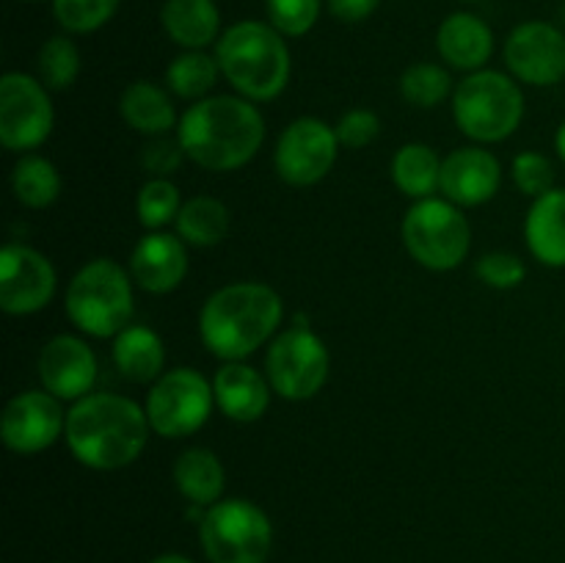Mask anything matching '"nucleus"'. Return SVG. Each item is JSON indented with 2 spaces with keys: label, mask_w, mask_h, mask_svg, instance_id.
<instances>
[{
  "label": "nucleus",
  "mask_w": 565,
  "mask_h": 563,
  "mask_svg": "<svg viewBox=\"0 0 565 563\" xmlns=\"http://www.w3.org/2000/svg\"><path fill=\"white\" fill-rule=\"evenodd\" d=\"M326 3H329V11L337 20L353 25V22H364L367 17H373L381 0H326Z\"/></svg>",
  "instance_id": "58836bf2"
},
{
  "label": "nucleus",
  "mask_w": 565,
  "mask_h": 563,
  "mask_svg": "<svg viewBox=\"0 0 565 563\" xmlns=\"http://www.w3.org/2000/svg\"><path fill=\"white\" fill-rule=\"evenodd\" d=\"M436 50L452 70H486L491 53H494V31L472 11H456L441 20L439 31H436Z\"/></svg>",
  "instance_id": "aec40b11"
},
{
  "label": "nucleus",
  "mask_w": 565,
  "mask_h": 563,
  "mask_svg": "<svg viewBox=\"0 0 565 563\" xmlns=\"http://www.w3.org/2000/svg\"><path fill=\"white\" fill-rule=\"evenodd\" d=\"M331 357L326 342L309 326H292L274 337L265 357V379L285 401H309L326 386Z\"/></svg>",
  "instance_id": "9d476101"
},
{
  "label": "nucleus",
  "mask_w": 565,
  "mask_h": 563,
  "mask_svg": "<svg viewBox=\"0 0 565 563\" xmlns=\"http://www.w3.org/2000/svg\"><path fill=\"white\" fill-rule=\"evenodd\" d=\"M121 0H53V17L66 33H94L114 20Z\"/></svg>",
  "instance_id": "473e14b6"
},
{
  "label": "nucleus",
  "mask_w": 565,
  "mask_h": 563,
  "mask_svg": "<svg viewBox=\"0 0 565 563\" xmlns=\"http://www.w3.org/2000/svg\"><path fill=\"white\" fill-rule=\"evenodd\" d=\"M452 119L478 144H500L524 119V92L516 77L497 70L469 72L452 92Z\"/></svg>",
  "instance_id": "423d86ee"
},
{
  "label": "nucleus",
  "mask_w": 565,
  "mask_h": 563,
  "mask_svg": "<svg viewBox=\"0 0 565 563\" xmlns=\"http://www.w3.org/2000/svg\"><path fill=\"white\" fill-rule=\"evenodd\" d=\"M221 75V66L215 55H207L204 50H185L171 64L166 66V86L171 94L188 103H199L215 88Z\"/></svg>",
  "instance_id": "c85d7f7f"
},
{
  "label": "nucleus",
  "mask_w": 565,
  "mask_h": 563,
  "mask_svg": "<svg viewBox=\"0 0 565 563\" xmlns=\"http://www.w3.org/2000/svg\"><path fill=\"white\" fill-rule=\"evenodd\" d=\"M61 174L53 160L42 155H22L11 169V191L20 204L31 210H44L61 196Z\"/></svg>",
  "instance_id": "cd10ccee"
},
{
  "label": "nucleus",
  "mask_w": 565,
  "mask_h": 563,
  "mask_svg": "<svg viewBox=\"0 0 565 563\" xmlns=\"http://www.w3.org/2000/svg\"><path fill=\"white\" fill-rule=\"evenodd\" d=\"M185 149H182L180 138H169V136H154L152 141L143 144L141 152V163L143 169L149 171L152 177H171L185 160Z\"/></svg>",
  "instance_id": "4c0bfd02"
},
{
  "label": "nucleus",
  "mask_w": 565,
  "mask_h": 563,
  "mask_svg": "<svg viewBox=\"0 0 565 563\" xmlns=\"http://www.w3.org/2000/svg\"><path fill=\"white\" fill-rule=\"evenodd\" d=\"M475 274L486 287L494 290H516L527 276V265L519 254L511 252H489L475 263Z\"/></svg>",
  "instance_id": "c9c22d12"
},
{
  "label": "nucleus",
  "mask_w": 565,
  "mask_h": 563,
  "mask_svg": "<svg viewBox=\"0 0 565 563\" xmlns=\"http://www.w3.org/2000/svg\"><path fill=\"white\" fill-rule=\"evenodd\" d=\"M508 72L519 83L546 88L565 81V33L544 20L519 22L502 50Z\"/></svg>",
  "instance_id": "4468645a"
},
{
  "label": "nucleus",
  "mask_w": 565,
  "mask_h": 563,
  "mask_svg": "<svg viewBox=\"0 0 565 563\" xmlns=\"http://www.w3.org/2000/svg\"><path fill=\"white\" fill-rule=\"evenodd\" d=\"M25 3H39V0H25Z\"/></svg>",
  "instance_id": "37998d69"
},
{
  "label": "nucleus",
  "mask_w": 565,
  "mask_h": 563,
  "mask_svg": "<svg viewBox=\"0 0 565 563\" xmlns=\"http://www.w3.org/2000/svg\"><path fill=\"white\" fill-rule=\"evenodd\" d=\"M337 155L340 138L334 127L318 116H301L281 130L274 149V169L287 185L309 188L329 177Z\"/></svg>",
  "instance_id": "f8f14e48"
},
{
  "label": "nucleus",
  "mask_w": 565,
  "mask_h": 563,
  "mask_svg": "<svg viewBox=\"0 0 565 563\" xmlns=\"http://www.w3.org/2000/svg\"><path fill=\"white\" fill-rule=\"evenodd\" d=\"M50 88L25 72L0 77V144L9 152H31L42 147L55 125Z\"/></svg>",
  "instance_id": "9b49d317"
},
{
  "label": "nucleus",
  "mask_w": 565,
  "mask_h": 563,
  "mask_svg": "<svg viewBox=\"0 0 565 563\" xmlns=\"http://www.w3.org/2000/svg\"><path fill=\"white\" fill-rule=\"evenodd\" d=\"M66 315L77 331L108 340L130 326L132 307V276L119 263L108 257L88 259L66 287Z\"/></svg>",
  "instance_id": "39448f33"
},
{
  "label": "nucleus",
  "mask_w": 565,
  "mask_h": 563,
  "mask_svg": "<svg viewBox=\"0 0 565 563\" xmlns=\"http://www.w3.org/2000/svg\"><path fill=\"white\" fill-rule=\"evenodd\" d=\"M215 406L232 423H257L270 406V384L259 370L243 362H224L213 375Z\"/></svg>",
  "instance_id": "6ab92c4d"
},
{
  "label": "nucleus",
  "mask_w": 565,
  "mask_h": 563,
  "mask_svg": "<svg viewBox=\"0 0 565 563\" xmlns=\"http://www.w3.org/2000/svg\"><path fill=\"white\" fill-rule=\"evenodd\" d=\"M36 72L39 81L50 88V92H64L81 75V50L70 36H50L47 42L39 47L36 55Z\"/></svg>",
  "instance_id": "c756f323"
},
{
  "label": "nucleus",
  "mask_w": 565,
  "mask_h": 563,
  "mask_svg": "<svg viewBox=\"0 0 565 563\" xmlns=\"http://www.w3.org/2000/svg\"><path fill=\"white\" fill-rule=\"evenodd\" d=\"M392 182L408 199H430L441 185V158L428 144H403L392 158Z\"/></svg>",
  "instance_id": "a878e982"
},
{
  "label": "nucleus",
  "mask_w": 565,
  "mask_h": 563,
  "mask_svg": "<svg viewBox=\"0 0 565 563\" xmlns=\"http://www.w3.org/2000/svg\"><path fill=\"white\" fill-rule=\"evenodd\" d=\"M147 412L132 397L92 392L66 412V445L88 469L114 472L138 461L149 439Z\"/></svg>",
  "instance_id": "f257e3e1"
},
{
  "label": "nucleus",
  "mask_w": 565,
  "mask_h": 563,
  "mask_svg": "<svg viewBox=\"0 0 565 563\" xmlns=\"http://www.w3.org/2000/svg\"><path fill=\"white\" fill-rule=\"evenodd\" d=\"M323 0H265L268 22L287 39L307 36L318 22Z\"/></svg>",
  "instance_id": "72a5a7b5"
},
{
  "label": "nucleus",
  "mask_w": 565,
  "mask_h": 563,
  "mask_svg": "<svg viewBox=\"0 0 565 563\" xmlns=\"http://www.w3.org/2000/svg\"><path fill=\"white\" fill-rule=\"evenodd\" d=\"M53 263L39 248L25 243H6L0 252V309L14 318L42 312L55 296Z\"/></svg>",
  "instance_id": "ddd939ff"
},
{
  "label": "nucleus",
  "mask_w": 565,
  "mask_h": 563,
  "mask_svg": "<svg viewBox=\"0 0 565 563\" xmlns=\"http://www.w3.org/2000/svg\"><path fill=\"white\" fill-rule=\"evenodd\" d=\"M66 414L61 401L47 390H28L11 397L0 417L3 445L17 456H33L64 436Z\"/></svg>",
  "instance_id": "2eb2a0df"
},
{
  "label": "nucleus",
  "mask_w": 565,
  "mask_h": 563,
  "mask_svg": "<svg viewBox=\"0 0 565 563\" xmlns=\"http://www.w3.org/2000/svg\"><path fill=\"white\" fill-rule=\"evenodd\" d=\"M340 147L345 149H364L379 138L381 119L367 108H353L342 114V119L334 125Z\"/></svg>",
  "instance_id": "e433bc0d"
},
{
  "label": "nucleus",
  "mask_w": 565,
  "mask_h": 563,
  "mask_svg": "<svg viewBox=\"0 0 565 563\" xmlns=\"http://www.w3.org/2000/svg\"><path fill=\"white\" fill-rule=\"evenodd\" d=\"M461 3H478V0H461Z\"/></svg>",
  "instance_id": "79ce46f5"
},
{
  "label": "nucleus",
  "mask_w": 565,
  "mask_h": 563,
  "mask_svg": "<svg viewBox=\"0 0 565 563\" xmlns=\"http://www.w3.org/2000/svg\"><path fill=\"white\" fill-rule=\"evenodd\" d=\"M114 364L127 381L154 384L166 373V348L158 331L149 326H125L114 337Z\"/></svg>",
  "instance_id": "5701e85b"
},
{
  "label": "nucleus",
  "mask_w": 565,
  "mask_h": 563,
  "mask_svg": "<svg viewBox=\"0 0 565 563\" xmlns=\"http://www.w3.org/2000/svg\"><path fill=\"white\" fill-rule=\"evenodd\" d=\"M215 61L224 81L252 103H270L292 75L290 47L270 22L241 20L215 42Z\"/></svg>",
  "instance_id": "20e7f679"
},
{
  "label": "nucleus",
  "mask_w": 565,
  "mask_h": 563,
  "mask_svg": "<svg viewBox=\"0 0 565 563\" xmlns=\"http://www.w3.org/2000/svg\"><path fill=\"white\" fill-rule=\"evenodd\" d=\"M406 252L428 270H452L467 259L472 230L450 199H419L403 219Z\"/></svg>",
  "instance_id": "6e6552de"
},
{
  "label": "nucleus",
  "mask_w": 565,
  "mask_h": 563,
  "mask_svg": "<svg viewBox=\"0 0 565 563\" xmlns=\"http://www.w3.org/2000/svg\"><path fill=\"white\" fill-rule=\"evenodd\" d=\"M215 408L213 384L193 368L166 370L149 390L143 412L163 439H185L204 428Z\"/></svg>",
  "instance_id": "1a4fd4ad"
},
{
  "label": "nucleus",
  "mask_w": 565,
  "mask_h": 563,
  "mask_svg": "<svg viewBox=\"0 0 565 563\" xmlns=\"http://www.w3.org/2000/svg\"><path fill=\"white\" fill-rule=\"evenodd\" d=\"M188 160L207 171H235L259 152L265 119L241 94H215L193 103L177 125Z\"/></svg>",
  "instance_id": "f03ea898"
},
{
  "label": "nucleus",
  "mask_w": 565,
  "mask_h": 563,
  "mask_svg": "<svg viewBox=\"0 0 565 563\" xmlns=\"http://www.w3.org/2000/svg\"><path fill=\"white\" fill-rule=\"evenodd\" d=\"M524 241L541 265L565 268V188L533 199L524 219Z\"/></svg>",
  "instance_id": "412c9836"
},
{
  "label": "nucleus",
  "mask_w": 565,
  "mask_h": 563,
  "mask_svg": "<svg viewBox=\"0 0 565 563\" xmlns=\"http://www.w3.org/2000/svg\"><path fill=\"white\" fill-rule=\"evenodd\" d=\"M182 208L180 188L169 180V177H152L141 185L136 196V213L143 230L158 232L166 224L177 221Z\"/></svg>",
  "instance_id": "7c9ffc66"
},
{
  "label": "nucleus",
  "mask_w": 565,
  "mask_h": 563,
  "mask_svg": "<svg viewBox=\"0 0 565 563\" xmlns=\"http://www.w3.org/2000/svg\"><path fill=\"white\" fill-rule=\"evenodd\" d=\"M285 304L263 282H232L218 287L199 312V337L213 357L243 362L279 331Z\"/></svg>",
  "instance_id": "7ed1b4c3"
},
{
  "label": "nucleus",
  "mask_w": 565,
  "mask_h": 563,
  "mask_svg": "<svg viewBox=\"0 0 565 563\" xmlns=\"http://www.w3.org/2000/svg\"><path fill=\"white\" fill-rule=\"evenodd\" d=\"M174 486L191 506H215L224 495L226 472L221 458L207 447H188L174 461Z\"/></svg>",
  "instance_id": "393cba45"
},
{
  "label": "nucleus",
  "mask_w": 565,
  "mask_h": 563,
  "mask_svg": "<svg viewBox=\"0 0 565 563\" xmlns=\"http://www.w3.org/2000/svg\"><path fill=\"white\" fill-rule=\"evenodd\" d=\"M513 185L530 199H539L555 188V166L541 152H519L511 163Z\"/></svg>",
  "instance_id": "f704fd0d"
},
{
  "label": "nucleus",
  "mask_w": 565,
  "mask_h": 563,
  "mask_svg": "<svg viewBox=\"0 0 565 563\" xmlns=\"http://www.w3.org/2000/svg\"><path fill=\"white\" fill-rule=\"evenodd\" d=\"M555 149H557V158L565 163V121L557 127V132H555Z\"/></svg>",
  "instance_id": "ea45409f"
},
{
  "label": "nucleus",
  "mask_w": 565,
  "mask_h": 563,
  "mask_svg": "<svg viewBox=\"0 0 565 563\" xmlns=\"http://www.w3.org/2000/svg\"><path fill=\"white\" fill-rule=\"evenodd\" d=\"M210 563H265L274 546V524L252 500L230 497L202 513L199 522Z\"/></svg>",
  "instance_id": "0eeeda50"
},
{
  "label": "nucleus",
  "mask_w": 565,
  "mask_h": 563,
  "mask_svg": "<svg viewBox=\"0 0 565 563\" xmlns=\"http://www.w3.org/2000/svg\"><path fill=\"white\" fill-rule=\"evenodd\" d=\"M452 92V77L450 72L441 70L439 64L430 61H419L412 64L401 75V94L408 105L417 108H436L447 94Z\"/></svg>",
  "instance_id": "2f4dec72"
},
{
  "label": "nucleus",
  "mask_w": 565,
  "mask_h": 563,
  "mask_svg": "<svg viewBox=\"0 0 565 563\" xmlns=\"http://www.w3.org/2000/svg\"><path fill=\"white\" fill-rule=\"evenodd\" d=\"M188 243L180 235L171 232H147L141 241L132 246L130 270L132 282L141 290L154 293V296H166V293L177 290L188 274Z\"/></svg>",
  "instance_id": "a211bd4d"
},
{
  "label": "nucleus",
  "mask_w": 565,
  "mask_h": 563,
  "mask_svg": "<svg viewBox=\"0 0 565 563\" xmlns=\"http://www.w3.org/2000/svg\"><path fill=\"white\" fill-rule=\"evenodd\" d=\"M152 563H193V561L185 555H160V557H154Z\"/></svg>",
  "instance_id": "a19ab883"
},
{
  "label": "nucleus",
  "mask_w": 565,
  "mask_h": 563,
  "mask_svg": "<svg viewBox=\"0 0 565 563\" xmlns=\"http://www.w3.org/2000/svg\"><path fill=\"white\" fill-rule=\"evenodd\" d=\"M160 25L182 50H204L224 33L215 0H166L160 9Z\"/></svg>",
  "instance_id": "4be33fe9"
},
{
  "label": "nucleus",
  "mask_w": 565,
  "mask_h": 563,
  "mask_svg": "<svg viewBox=\"0 0 565 563\" xmlns=\"http://www.w3.org/2000/svg\"><path fill=\"white\" fill-rule=\"evenodd\" d=\"M119 114L127 121V127H132V130L143 132L149 138L169 136L174 130V125H180L169 92L154 86L152 81L130 83L121 92Z\"/></svg>",
  "instance_id": "b1692460"
},
{
  "label": "nucleus",
  "mask_w": 565,
  "mask_h": 563,
  "mask_svg": "<svg viewBox=\"0 0 565 563\" xmlns=\"http://www.w3.org/2000/svg\"><path fill=\"white\" fill-rule=\"evenodd\" d=\"M174 224L188 246L213 248L230 232V208L215 196H193L182 202Z\"/></svg>",
  "instance_id": "bb28decb"
},
{
  "label": "nucleus",
  "mask_w": 565,
  "mask_h": 563,
  "mask_svg": "<svg viewBox=\"0 0 565 563\" xmlns=\"http://www.w3.org/2000/svg\"><path fill=\"white\" fill-rule=\"evenodd\" d=\"M39 381L58 401L77 403L92 395L97 384V357L86 340L75 334H58L39 351Z\"/></svg>",
  "instance_id": "dca6fc26"
},
{
  "label": "nucleus",
  "mask_w": 565,
  "mask_h": 563,
  "mask_svg": "<svg viewBox=\"0 0 565 563\" xmlns=\"http://www.w3.org/2000/svg\"><path fill=\"white\" fill-rule=\"evenodd\" d=\"M502 166L486 147L452 149L441 160L439 191L458 208H480L500 193Z\"/></svg>",
  "instance_id": "f3484780"
}]
</instances>
